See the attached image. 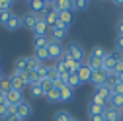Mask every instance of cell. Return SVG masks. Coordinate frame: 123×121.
<instances>
[{"instance_id":"cell-1","label":"cell","mask_w":123,"mask_h":121,"mask_svg":"<svg viewBox=\"0 0 123 121\" xmlns=\"http://www.w3.org/2000/svg\"><path fill=\"white\" fill-rule=\"evenodd\" d=\"M31 113H33V108H31V103H29L27 100H24L22 103L16 105V117H18L20 121H25Z\"/></svg>"},{"instance_id":"cell-2","label":"cell","mask_w":123,"mask_h":121,"mask_svg":"<svg viewBox=\"0 0 123 121\" xmlns=\"http://www.w3.org/2000/svg\"><path fill=\"white\" fill-rule=\"evenodd\" d=\"M63 51H65V47L61 45V41H49V47H47V53H49V59H57V60H61V57H63Z\"/></svg>"},{"instance_id":"cell-3","label":"cell","mask_w":123,"mask_h":121,"mask_svg":"<svg viewBox=\"0 0 123 121\" xmlns=\"http://www.w3.org/2000/svg\"><path fill=\"white\" fill-rule=\"evenodd\" d=\"M27 4H29V12H31V14H37V16H41V14L49 8L51 2H47V0H29Z\"/></svg>"},{"instance_id":"cell-4","label":"cell","mask_w":123,"mask_h":121,"mask_svg":"<svg viewBox=\"0 0 123 121\" xmlns=\"http://www.w3.org/2000/svg\"><path fill=\"white\" fill-rule=\"evenodd\" d=\"M67 51L70 53V57L74 59V60H78V63H84V49L80 47V43H70L68 47H67Z\"/></svg>"},{"instance_id":"cell-5","label":"cell","mask_w":123,"mask_h":121,"mask_svg":"<svg viewBox=\"0 0 123 121\" xmlns=\"http://www.w3.org/2000/svg\"><path fill=\"white\" fill-rule=\"evenodd\" d=\"M39 18H41V16H37V14L27 12L25 16H22V25H24V27H27L29 31H33L35 25H37V22H39Z\"/></svg>"},{"instance_id":"cell-6","label":"cell","mask_w":123,"mask_h":121,"mask_svg":"<svg viewBox=\"0 0 123 121\" xmlns=\"http://www.w3.org/2000/svg\"><path fill=\"white\" fill-rule=\"evenodd\" d=\"M92 84H94V88H100V86H104L105 82H107V72L104 70V68H100V70H94L92 72V80H90Z\"/></svg>"},{"instance_id":"cell-7","label":"cell","mask_w":123,"mask_h":121,"mask_svg":"<svg viewBox=\"0 0 123 121\" xmlns=\"http://www.w3.org/2000/svg\"><path fill=\"white\" fill-rule=\"evenodd\" d=\"M8 80H10V84H12V88H14V90H20V92H24V88H27V86H25V82H24V78H22V74H20V72H16V70H14L10 76H8Z\"/></svg>"},{"instance_id":"cell-8","label":"cell","mask_w":123,"mask_h":121,"mask_svg":"<svg viewBox=\"0 0 123 121\" xmlns=\"http://www.w3.org/2000/svg\"><path fill=\"white\" fill-rule=\"evenodd\" d=\"M49 31H51V27L47 25V22L43 18H39V22L33 29V37H49Z\"/></svg>"},{"instance_id":"cell-9","label":"cell","mask_w":123,"mask_h":121,"mask_svg":"<svg viewBox=\"0 0 123 121\" xmlns=\"http://www.w3.org/2000/svg\"><path fill=\"white\" fill-rule=\"evenodd\" d=\"M4 27L8 29V31H16V29H20L22 27V18L18 16V14H10V18H8V22L4 24Z\"/></svg>"},{"instance_id":"cell-10","label":"cell","mask_w":123,"mask_h":121,"mask_svg":"<svg viewBox=\"0 0 123 121\" xmlns=\"http://www.w3.org/2000/svg\"><path fill=\"white\" fill-rule=\"evenodd\" d=\"M67 33H68V27H65V25H55V27H51V39L53 41H61L63 37H67Z\"/></svg>"},{"instance_id":"cell-11","label":"cell","mask_w":123,"mask_h":121,"mask_svg":"<svg viewBox=\"0 0 123 121\" xmlns=\"http://www.w3.org/2000/svg\"><path fill=\"white\" fill-rule=\"evenodd\" d=\"M14 70L16 72L29 70V57H18L16 60H14Z\"/></svg>"},{"instance_id":"cell-12","label":"cell","mask_w":123,"mask_h":121,"mask_svg":"<svg viewBox=\"0 0 123 121\" xmlns=\"http://www.w3.org/2000/svg\"><path fill=\"white\" fill-rule=\"evenodd\" d=\"M6 102L8 103H14V105H18V103H22L24 102V96H22V92H20V90H10V92L6 94Z\"/></svg>"},{"instance_id":"cell-13","label":"cell","mask_w":123,"mask_h":121,"mask_svg":"<svg viewBox=\"0 0 123 121\" xmlns=\"http://www.w3.org/2000/svg\"><path fill=\"white\" fill-rule=\"evenodd\" d=\"M104 121H121V111L115 109V108H105Z\"/></svg>"},{"instance_id":"cell-14","label":"cell","mask_w":123,"mask_h":121,"mask_svg":"<svg viewBox=\"0 0 123 121\" xmlns=\"http://www.w3.org/2000/svg\"><path fill=\"white\" fill-rule=\"evenodd\" d=\"M53 8L57 12H72V2L70 0H57V2H51Z\"/></svg>"},{"instance_id":"cell-15","label":"cell","mask_w":123,"mask_h":121,"mask_svg":"<svg viewBox=\"0 0 123 121\" xmlns=\"http://www.w3.org/2000/svg\"><path fill=\"white\" fill-rule=\"evenodd\" d=\"M51 37H33V51H43L49 47Z\"/></svg>"},{"instance_id":"cell-16","label":"cell","mask_w":123,"mask_h":121,"mask_svg":"<svg viewBox=\"0 0 123 121\" xmlns=\"http://www.w3.org/2000/svg\"><path fill=\"white\" fill-rule=\"evenodd\" d=\"M78 78H80V82H90L92 80V70H90V67H86V63L78 68Z\"/></svg>"},{"instance_id":"cell-17","label":"cell","mask_w":123,"mask_h":121,"mask_svg":"<svg viewBox=\"0 0 123 121\" xmlns=\"http://www.w3.org/2000/svg\"><path fill=\"white\" fill-rule=\"evenodd\" d=\"M33 74H35V80L37 82H43L45 78H49V67L47 65H41L39 68L33 70Z\"/></svg>"},{"instance_id":"cell-18","label":"cell","mask_w":123,"mask_h":121,"mask_svg":"<svg viewBox=\"0 0 123 121\" xmlns=\"http://www.w3.org/2000/svg\"><path fill=\"white\" fill-rule=\"evenodd\" d=\"M72 24V12H59V25L70 27Z\"/></svg>"},{"instance_id":"cell-19","label":"cell","mask_w":123,"mask_h":121,"mask_svg":"<svg viewBox=\"0 0 123 121\" xmlns=\"http://www.w3.org/2000/svg\"><path fill=\"white\" fill-rule=\"evenodd\" d=\"M45 100H47V102H51V103H59V102H63V98H61V88L51 90V92L45 96Z\"/></svg>"},{"instance_id":"cell-20","label":"cell","mask_w":123,"mask_h":121,"mask_svg":"<svg viewBox=\"0 0 123 121\" xmlns=\"http://www.w3.org/2000/svg\"><path fill=\"white\" fill-rule=\"evenodd\" d=\"M96 94H98L100 98H104L105 102H110V98H111V88L107 86V84H104V86L96 88Z\"/></svg>"},{"instance_id":"cell-21","label":"cell","mask_w":123,"mask_h":121,"mask_svg":"<svg viewBox=\"0 0 123 121\" xmlns=\"http://www.w3.org/2000/svg\"><path fill=\"white\" fill-rule=\"evenodd\" d=\"M74 117L70 115V111H67V109H59L55 115H53V121H72Z\"/></svg>"},{"instance_id":"cell-22","label":"cell","mask_w":123,"mask_h":121,"mask_svg":"<svg viewBox=\"0 0 123 121\" xmlns=\"http://www.w3.org/2000/svg\"><path fill=\"white\" fill-rule=\"evenodd\" d=\"M29 94H31V98H45V94H43V90H41V84L35 80L31 86H29Z\"/></svg>"},{"instance_id":"cell-23","label":"cell","mask_w":123,"mask_h":121,"mask_svg":"<svg viewBox=\"0 0 123 121\" xmlns=\"http://www.w3.org/2000/svg\"><path fill=\"white\" fill-rule=\"evenodd\" d=\"M107 105L110 108H115V109H123V96H111L110 98V102H107Z\"/></svg>"},{"instance_id":"cell-24","label":"cell","mask_w":123,"mask_h":121,"mask_svg":"<svg viewBox=\"0 0 123 121\" xmlns=\"http://www.w3.org/2000/svg\"><path fill=\"white\" fill-rule=\"evenodd\" d=\"M90 57H94V59H98V60H104L105 57H107V51L104 49V47H94L90 51Z\"/></svg>"},{"instance_id":"cell-25","label":"cell","mask_w":123,"mask_h":121,"mask_svg":"<svg viewBox=\"0 0 123 121\" xmlns=\"http://www.w3.org/2000/svg\"><path fill=\"white\" fill-rule=\"evenodd\" d=\"M61 98H63V102H70L74 98V90L70 86H65V88H61Z\"/></svg>"},{"instance_id":"cell-26","label":"cell","mask_w":123,"mask_h":121,"mask_svg":"<svg viewBox=\"0 0 123 121\" xmlns=\"http://www.w3.org/2000/svg\"><path fill=\"white\" fill-rule=\"evenodd\" d=\"M39 84H41V90H43V94H45V96H47L51 90H55V82H53L51 78H45V80L39 82Z\"/></svg>"},{"instance_id":"cell-27","label":"cell","mask_w":123,"mask_h":121,"mask_svg":"<svg viewBox=\"0 0 123 121\" xmlns=\"http://www.w3.org/2000/svg\"><path fill=\"white\" fill-rule=\"evenodd\" d=\"M105 111V108H102V105H96V103H88V115H102Z\"/></svg>"},{"instance_id":"cell-28","label":"cell","mask_w":123,"mask_h":121,"mask_svg":"<svg viewBox=\"0 0 123 121\" xmlns=\"http://www.w3.org/2000/svg\"><path fill=\"white\" fill-rule=\"evenodd\" d=\"M80 84H82V82H80V78H78V74H76V72H70V74H68V84H67V86H70V88L74 90V88H78Z\"/></svg>"},{"instance_id":"cell-29","label":"cell","mask_w":123,"mask_h":121,"mask_svg":"<svg viewBox=\"0 0 123 121\" xmlns=\"http://www.w3.org/2000/svg\"><path fill=\"white\" fill-rule=\"evenodd\" d=\"M33 57L39 60V63H43V65H45V60H49V53H47V49H43V51H33Z\"/></svg>"},{"instance_id":"cell-30","label":"cell","mask_w":123,"mask_h":121,"mask_svg":"<svg viewBox=\"0 0 123 121\" xmlns=\"http://www.w3.org/2000/svg\"><path fill=\"white\" fill-rule=\"evenodd\" d=\"M12 8H14V2H12V0H0V14L12 12Z\"/></svg>"},{"instance_id":"cell-31","label":"cell","mask_w":123,"mask_h":121,"mask_svg":"<svg viewBox=\"0 0 123 121\" xmlns=\"http://www.w3.org/2000/svg\"><path fill=\"white\" fill-rule=\"evenodd\" d=\"M88 0H74L72 2V10H78V12H82V10H86L88 8Z\"/></svg>"},{"instance_id":"cell-32","label":"cell","mask_w":123,"mask_h":121,"mask_svg":"<svg viewBox=\"0 0 123 121\" xmlns=\"http://www.w3.org/2000/svg\"><path fill=\"white\" fill-rule=\"evenodd\" d=\"M0 90H2L4 94H8L10 90H12V84H10V80H8V76H4L2 80H0Z\"/></svg>"},{"instance_id":"cell-33","label":"cell","mask_w":123,"mask_h":121,"mask_svg":"<svg viewBox=\"0 0 123 121\" xmlns=\"http://www.w3.org/2000/svg\"><path fill=\"white\" fill-rule=\"evenodd\" d=\"M107 57H110L113 63H119V60L123 59V53H121V51H117V49H115V51H107Z\"/></svg>"},{"instance_id":"cell-34","label":"cell","mask_w":123,"mask_h":121,"mask_svg":"<svg viewBox=\"0 0 123 121\" xmlns=\"http://www.w3.org/2000/svg\"><path fill=\"white\" fill-rule=\"evenodd\" d=\"M6 117V94L0 96V119Z\"/></svg>"},{"instance_id":"cell-35","label":"cell","mask_w":123,"mask_h":121,"mask_svg":"<svg viewBox=\"0 0 123 121\" xmlns=\"http://www.w3.org/2000/svg\"><path fill=\"white\" fill-rule=\"evenodd\" d=\"M111 96H123V82H117L111 86Z\"/></svg>"},{"instance_id":"cell-36","label":"cell","mask_w":123,"mask_h":121,"mask_svg":"<svg viewBox=\"0 0 123 121\" xmlns=\"http://www.w3.org/2000/svg\"><path fill=\"white\" fill-rule=\"evenodd\" d=\"M115 49L123 53V35H117V39H115Z\"/></svg>"},{"instance_id":"cell-37","label":"cell","mask_w":123,"mask_h":121,"mask_svg":"<svg viewBox=\"0 0 123 121\" xmlns=\"http://www.w3.org/2000/svg\"><path fill=\"white\" fill-rule=\"evenodd\" d=\"M117 72H123V59L119 60V63H115V70H113V74H117Z\"/></svg>"},{"instance_id":"cell-38","label":"cell","mask_w":123,"mask_h":121,"mask_svg":"<svg viewBox=\"0 0 123 121\" xmlns=\"http://www.w3.org/2000/svg\"><path fill=\"white\" fill-rule=\"evenodd\" d=\"M2 121H20V119H18L16 115H6V117H4Z\"/></svg>"},{"instance_id":"cell-39","label":"cell","mask_w":123,"mask_h":121,"mask_svg":"<svg viewBox=\"0 0 123 121\" xmlns=\"http://www.w3.org/2000/svg\"><path fill=\"white\" fill-rule=\"evenodd\" d=\"M117 33H119V35H123V20L117 24Z\"/></svg>"},{"instance_id":"cell-40","label":"cell","mask_w":123,"mask_h":121,"mask_svg":"<svg viewBox=\"0 0 123 121\" xmlns=\"http://www.w3.org/2000/svg\"><path fill=\"white\" fill-rule=\"evenodd\" d=\"M115 78H117V82H123V72H117Z\"/></svg>"},{"instance_id":"cell-41","label":"cell","mask_w":123,"mask_h":121,"mask_svg":"<svg viewBox=\"0 0 123 121\" xmlns=\"http://www.w3.org/2000/svg\"><path fill=\"white\" fill-rule=\"evenodd\" d=\"M113 4H115V6H123V0H115Z\"/></svg>"},{"instance_id":"cell-42","label":"cell","mask_w":123,"mask_h":121,"mask_svg":"<svg viewBox=\"0 0 123 121\" xmlns=\"http://www.w3.org/2000/svg\"><path fill=\"white\" fill-rule=\"evenodd\" d=\"M2 78H4V74H2V72H0V80H2Z\"/></svg>"},{"instance_id":"cell-43","label":"cell","mask_w":123,"mask_h":121,"mask_svg":"<svg viewBox=\"0 0 123 121\" xmlns=\"http://www.w3.org/2000/svg\"><path fill=\"white\" fill-rule=\"evenodd\" d=\"M121 119H123V109H121Z\"/></svg>"},{"instance_id":"cell-44","label":"cell","mask_w":123,"mask_h":121,"mask_svg":"<svg viewBox=\"0 0 123 121\" xmlns=\"http://www.w3.org/2000/svg\"><path fill=\"white\" fill-rule=\"evenodd\" d=\"M2 94H4V92H2V90H0V96H2Z\"/></svg>"},{"instance_id":"cell-45","label":"cell","mask_w":123,"mask_h":121,"mask_svg":"<svg viewBox=\"0 0 123 121\" xmlns=\"http://www.w3.org/2000/svg\"><path fill=\"white\" fill-rule=\"evenodd\" d=\"M72 121H78V119H72Z\"/></svg>"}]
</instances>
